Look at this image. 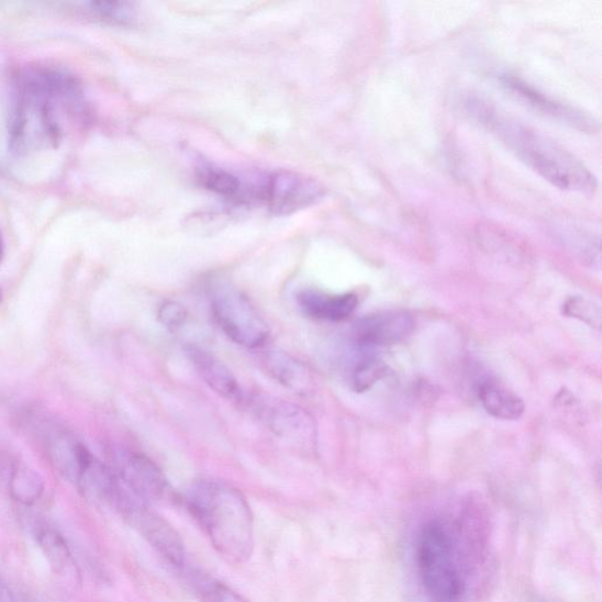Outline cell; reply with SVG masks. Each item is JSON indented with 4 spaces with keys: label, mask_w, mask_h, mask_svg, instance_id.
<instances>
[{
    "label": "cell",
    "mask_w": 602,
    "mask_h": 602,
    "mask_svg": "<svg viewBox=\"0 0 602 602\" xmlns=\"http://www.w3.org/2000/svg\"><path fill=\"white\" fill-rule=\"evenodd\" d=\"M2 298H3V294H2V291H0V303H2Z\"/></svg>",
    "instance_id": "4316f807"
},
{
    "label": "cell",
    "mask_w": 602,
    "mask_h": 602,
    "mask_svg": "<svg viewBox=\"0 0 602 602\" xmlns=\"http://www.w3.org/2000/svg\"><path fill=\"white\" fill-rule=\"evenodd\" d=\"M112 471L130 493L147 505L174 495L171 484L158 465L144 455L125 452L115 457Z\"/></svg>",
    "instance_id": "9c48e42d"
},
{
    "label": "cell",
    "mask_w": 602,
    "mask_h": 602,
    "mask_svg": "<svg viewBox=\"0 0 602 602\" xmlns=\"http://www.w3.org/2000/svg\"><path fill=\"white\" fill-rule=\"evenodd\" d=\"M216 324L237 345L261 347L270 338V327L250 300L231 287L216 288L211 298Z\"/></svg>",
    "instance_id": "5b68a950"
},
{
    "label": "cell",
    "mask_w": 602,
    "mask_h": 602,
    "mask_svg": "<svg viewBox=\"0 0 602 602\" xmlns=\"http://www.w3.org/2000/svg\"><path fill=\"white\" fill-rule=\"evenodd\" d=\"M4 254H5L4 239L2 236V232H0V264H2L3 261Z\"/></svg>",
    "instance_id": "d4e9b609"
},
{
    "label": "cell",
    "mask_w": 602,
    "mask_h": 602,
    "mask_svg": "<svg viewBox=\"0 0 602 602\" xmlns=\"http://www.w3.org/2000/svg\"><path fill=\"white\" fill-rule=\"evenodd\" d=\"M91 122L81 82L57 66L36 65L14 75L9 142L16 155L56 148Z\"/></svg>",
    "instance_id": "6da1fadb"
},
{
    "label": "cell",
    "mask_w": 602,
    "mask_h": 602,
    "mask_svg": "<svg viewBox=\"0 0 602 602\" xmlns=\"http://www.w3.org/2000/svg\"><path fill=\"white\" fill-rule=\"evenodd\" d=\"M467 113L503 143L516 158L556 188L592 193L594 175L576 156L538 131L512 121L479 98L465 102Z\"/></svg>",
    "instance_id": "7a4b0ae2"
},
{
    "label": "cell",
    "mask_w": 602,
    "mask_h": 602,
    "mask_svg": "<svg viewBox=\"0 0 602 602\" xmlns=\"http://www.w3.org/2000/svg\"><path fill=\"white\" fill-rule=\"evenodd\" d=\"M501 82H503V86L508 91L513 93L516 99L527 103L534 110L580 130L594 131V121L590 115L556 102V100L550 99L546 94L529 87L528 83L522 79L506 75L501 77Z\"/></svg>",
    "instance_id": "8fae6325"
},
{
    "label": "cell",
    "mask_w": 602,
    "mask_h": 602,
    "mask_svg": "<svg viewBox=\"0 0 602 602\" xmlns=\"http://www.w3.org/2000/svg\"><path fill=\"white\" fill-rule=\"evenodd\" d=\"M198 180L233 205H249V182L236 175L209 166L199 171Z\"/></svg>",
    "instance_id": "ac0fdd59"
},
{
    "label": "cell",
    "mask_w": 602,
    "mask_h": 602,
    "mask_svg": "<svg viewBox=\"0 0 602 602\" xmlns=\"http://www.w3.org/2000/svg\"><path fill=\"white\" fill-rule=\"evenodd\" d=\"M0 602H16V597L2 578H0Z\"/></svg>",
    "instance_id": "cb8c5ba5"
},
{
    "label": "cell",
    "mask_w": 602,
    "mask_h": 602,
    "mask_svg": "<svg viewBox=\"0 0 602 602\" xmlns=\"http://www.w3.org/2000/svg\"><path fill=\"white\" fill-rule=\"evenodd\" d=\"M113 506L167 562L177 568L186 565V544L180 534L165 517L130 493L122 483Z\"/></svg>",
    "instance_id": "52a82bcc"
},
{
    "label": "cell",
    "mask_w": 602,
    "mask_h": 602,
    "mask_svg": "<svg viewBox=\"0 0 602 602\" xmlns=\"http://www.w3.org/2000/svg\"><path fill=\"white\" fill-rule=\"evenodd\" d=\"M248 405L257 420L276 437L305 454L315 449V422L304 408L267 394L250 397Z\"/></svg>",
    "instance_id": "8992f818"
},
{
    "label": "cell",
    "mask_w": 602,
    "mask_h": 602,
    "mask_svg": "<svg viewBox=\"0 0 602 602\" xmlns=\"http://www.w3.org/2000/svg\"><path fill=\"white\" fill-rule=\"evenodd\" d=\"M89 11L100 21L114 25H131L137 16L135 5L125 2H92Z\"/></svg>",
    "instance_id": "d6986e66"
},
{
    "label": "cell",
    "mask_w": 602,
    "mask_h": 602,
    "mask_svg": "<svg viewBox=\"0 0 602 602\" xmlns=\"http://www.w3.org/2000/svg\"><path fill=\"white\" fill-rule=\"evenodd\" d=\"M264 371L283 388L298 394L311 391L312 377L308 367L287 353L267 350L261 356Z\"/></svg>",
    "instance_id": "5bb4252c"
},
{
    "label": "cell",
    "mask_w": 602,
    "mask_h": 602,
    "mask_svg": "<svg viewBox=\"0 0 602 602\" xmlns=\"http://www.w3.org/2000/svg\"><path fill=\"white\" fill-rule=\"evenodd\" d=\"M456 533L441 520L426 522L417 533L415 564L422 589L431 602H460L466 575Z\"/></svg>",
    "instance_id": "277c9868"
},
{
    "label": "cell",
    "mask_w": 602,
    "mask_h": 602,
    "mask_svg": "<svg viewBox=\"0 0 602 602\" xmlns=\"http://www.w3.org/2000/svg\"><path fill=\"white\" fill-rule=\"evenodd\" d=\"M534 602H547V601H546V600L537 599V600H535Z\"/></svg>",
    "instance_id": "83f0119b"
},
{
    "label": "cell",
    "mask_w": 602,
    "mask_h": 602,
    "mask_svg": "<svg viewBox=\"0 0 602 602\" xmlns=\"http://www.w3.org/2000/svg\"><path fill=\"white\" fill-rule=\"evenodd\" d=\"M193 583L205 602H250L227 584L211 578L197 577Z\"/></svg>",
    "instance_id": "44dd1931"
},
{
    "label": "cell",
    "mask_w": 602,
    "mask_h": 602,
    "mask_svg": "<svg viewBox=\"0 0 602 602\" xmlns=\"http://www.w3.org/2000/svg\"><path fill=\"white\" fill-rule=\"evenodd\" d=\"M478 394L484 411L497 420L517 421L525 412L523 399L498 381H483Z\"/></svg>",
    "instance_id": "9a60e30c"
},
{
    "label": "cell",
    "mask_w": 602,
    "mask_h": 602,
    "mask_svg": "<svg viewBox=\"0 0 602 602\" xmlns=\"http://www.w3.org/2000/svg\"><path fill=\"white\" fill-rule=\"evenodd\" d=\"M186 355L212 391L230 400L239 397L238 381L222 360L196 345L186 346Z\"/></svg>",
    "instance_id": "4fadbf2b"
},
{
    "label": "cell",
    "mask_w": 602,
    "mask_h": 602,
    "mask_svg": "<svg viewBox=\"0 0 602 602\" xmlns=\"http://www.w3.org/2000/svg\"><path fill=\"white\" fill-rule=\"evenodd\" d=\"M16 602H37L35 600H32L27 597L16 598Z\"/></svg>",
    "instance_id": "484cf974"
},
{
    "label": "cell",
    "mask_w": 602,
    "mask_h": 602,
    "mask_svg": "<svg viewBox=\"0 0 602 602\" xmlns=\"http://www.w3.org/2000/svg\"><path fill=\"white\" fill-rule=\"evenodd\" d=\"M256 204L276 215H288L321 200L325 190L315 179L292 171H276L256 181Z\"/></svg>",
    "instance_id": "ba28073f"
},
{
    "label": "cell",
    "mask_w": 602,
    "mask_h": 602,
    "mask_svg": "<svg viewBox=\"0 0 602 602\" xmlns=\"http://www.w3.org/2000/svg\"><path fill=\"white\" fill-rule=\"evenodd\" d=\"M5 480L11 497L24 506L37 503L44 493L42 477L21 460L5 461Z\"/></svg>",
    "instance_id": "2e32d148"
},
{
    "label": "cell",
    "mask_w": 602,
    "mask_h": 602,
    "mask_svg": "<svg viewBox=\"0 0 602 602\" xmlns=\"http://www.w3.org/2000/svg\"><path fill=\"white\" fill-rule=\"evenodd\" d=\"M562 313L592 327H599L601 324L600 310L581 297L568 298L562 305Z\"/></svg>",
    "instance_id": "7402d4cb"
},
{
    "label": "cell",
    "mask_w": 602,
    "mask_h": 602,
    "mask_svg": "<svg viewBox=\"0 0 602 602\" xmlns=\"http://www.w3.org/2000/svg\"><path fill=\"white\" fill-rule=\"evenodd\" d=\"M35 538L49 567L58 576H75L76 562L64 535L47 525L35 527Z\"/></svg>",
    "instance_id": "e0dca14e"
},
{
    "label": "cell",
    "mask_w": 602,
    "mask_h": 602,
    "mask_svg": "<svg viewBox=\"0 0 602 602\" xmlns=\"http://www.w3.org/2000/svg\"><path fill=\"white\" fill-rule=\"evenodd\" d=\"M187 505L213 548L227 564L243 565L254 555V514L243 493L214 478L192 482Z\"/></svg>",
    "instance_id": "3957f363"
},
{
    "label": "cell",
    "mask_w": 602,
    "mask_h": 602,
    "mask_svg": "<svg viewBox=\"0 0 602 602\" xmlns=\"http://www.w3.org/2000/svg\"><path fill=\"white\" fill-rule=\"evenodd\" d=\"M298 305L312 320L343 322L353 315L359 305L354 292L327 294L316 290L301 291L297 297Z\"/></svg>",
    "instance_id": "7c38bea8"
},
{
    "label": "cell",
    "mask_w": 602,
    "mask_h": 602,
    "mask_svg": "<svg viewBox=\"0 0 602 602\" xmlns=\"http://www.w3.org/2000/svg\"><path fill=\"white\" fill-rule=\"evenodd\" d=\"M189 313L177 301L167 300L158 309V320L164 327L177 332L188 321Z\"/></svg>",
    "instance_id": "603a6c76"
},
{
    "label": "cell",
    "mask_w": 602,
    "mask_h": 602,
    "mask_svg": "<svg viewBox=\"0 0 602 602\" xmlns=\"http://www.w3.org/2000/svg\"><path fill=\"white\" fill-rule=\"evenodd\" d=\"M388 366L377 358L360 360L353 375V387L356 392L369 391L375 383L387 376Z\"/></svg>",
    "instance_id": "ffe728a7"
},
{
    "label": "cell",
    "mask_w": 602,
    "mask_h": 602,
    "mask_svg": "<svg viewBox=\"0 0 602 602\" xmlns=\"http://www.w3.org/2000/svg\"><path fill=\"white\" fill-rule=\"evenodd\" d=\"M413 317L405 312H383L367 315L354 327L355 341L360 346L394 345L410 336Z\"/></svg>",
    "instance_id": "30bf717a"
}]
</instances>
